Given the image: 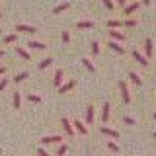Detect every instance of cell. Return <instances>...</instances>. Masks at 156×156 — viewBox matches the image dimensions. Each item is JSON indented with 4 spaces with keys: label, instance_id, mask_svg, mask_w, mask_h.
Here are the masks:
<instances>
[{
    "label": "cell",
    "instance_id": "1",
    "mask_svg": "<svg viewBox=\"0 0 156 156\" xmlns=\"http://www.w3.org/2000/svg\"><path fill=\"white\" fill-rule=\"evenodd\" d=\"M119 90H121V96H123V101H125V104H129V101H131V92L127 90L125 82H119Z\"/></svg>",
    "mask_w": 156,
    "mask_h": 156
},
{
    "label": "cell",
    "instance_id": "2",
    "mask_svg": "<svg viewBox=\"0 0 156 156\" xmlns=\"http://www.w3.org/2000/svg\"><path fill=\"white\" fill-rule=\"evenodd\" d=\"M61 125H62V129L66 131V135H68V136H72V135H74V127L70 125V121H68L66 117H62V119H61Z\"/></svg>",
    "mask_w": 156,
    "mask_h": 156
},
{
    "label": "cell",
    "instance_id": "3",
    "mask_svg": "<svg viewBox=\"0 0 156 156\" xmlns=\"http://www.w3.org/2000/svg\"><path fill=\"white\" fill-rule=\"evenodd\" d=\"M61 136L58 135H51V136H43L41 139V144H53V143H61Z\"/></svg>",
    "mask_w": 156,
    "mask_h": 156
},
{
    "label": "cell",
    "instance_id": "4",
    "mask_svg": "<svg viewBox=\"0 0 156 156\" xmlns=\"http://www.w3.org/2000/svg\"><path fill=\"white\" fill-rule=\"evenodd\" d=\"M74 86H76V80H70V82H66V84H61L58 86V94H66V92L72 90Z\"/></svg>",
    "mask_w": 156,
    "mask_h": 156
},
{
    "label": "cell",
    "instance_id": "5",
    "mask_svg": "<svg viewBox=\"0 0 156 156\" xmlns=\"http://www.w3.org/2000/svg\"><path fill=\"white\" fill-rule=\"evenodd\" d=\"M16 31H22V33H35L37 29L33 26H23V23H18L16 26Z\"/></svg>",
    "mask_w": 156,
    "mask_h": 156
},
{
    "label": "cell",
    "instance_id": "6",
    "mask_svg": "<svg viewBox=\"0 0 156 156\" xmlns=\"http://www.w3.org/2000/svg\"><path fill=\"white\" fill-rule=\"evenodd\" d=\"M109 47H111V51L117 53V55H123V53H125V49L121 47L119 41H115V39H111V41H109Z\"/></svg>",
    "mask_w": 156,
    "mask_h": 156
},
{
    "label": "cell",
    "instance_id": "7",
    "mask_svg": "<svg viewBox=\"0 0 156 156\" xmlns=\"http://www.w3.org/2000/svg\"><path fill=\"white\" fill-rule=\"evenodd\" d=\"M111 107H109V104H104V107H101V123H107L109 121V113H111Z\"/></svg>",
    "mask_w": 156,
    "mask_h": 156
},
{
    "label": "cell",
    "instance_id": "8",
    "mask_svg": "<svg viewBox=\"0 0 156 156\" xmlns=\"http://www.w3.org/2000/svg\"><path fill=\"white\" fill-rule=\"evenodd\" d=\"M133 57H135V61L139 62V65H143V66H148V58H146V57H143L139 51H133Z\"/></svg>",
    "mask_w": 156,
    "mask_h": 156
},
{
    "label": "cell",
    "instance_id": "9",
    "mask_svg": "<svg viewBox=\"0 0 156 156\" xmlns=\"http://www.w3.org/2000/svg\"><path fill=\"white\" fill-rule=\"evenodd\" d=\"M101 133L104 135H107V136H111V139H119V133H117L115 129H109V127H101Z\"/></svg>",
    "mask_w": 156,
    "mask_h": 156
},
{
    "label": "cell",
    "instance_id": "10",
    "mask_svg": "<svg viewBox=\"0 0 156 156\" xmlns=\"http://www.w3.org/2000/svg\"><path fill=\"white\" fill-rule=\"evenodd\" d=\"M62 74H65V72H62V70H61V68H58V70L55 72V78H53V84H55L57 88H58V86H61V84H62Z\"/></svg>",
    "mask_w": 156,
    "mask_h": 156
},
{
    "label": "cell",
    "instance_id": "11",
    "mask_svg": "<svg viewBox=\"0 0 156 156\" xmlns=\"http://www.w3.org/2000/svg\"><path fill=\"white\" fill-rule=\"evenodd\" d=\"M72 125H74V129H76L80 135H88V129H86V125H82V121H74Z\"/></svg>",
    "mask_w": 156,
    "mask_h": 156
},
{
    "label": "cell",
    "instance_id": "12",
    "mask_svg": "<svg viewBox=\"0 0 156 156\" xmlns=\"http://www.w3.org/2000/svg\"><path fill=\"white\" fill-rule=\"evenodd\" d=\"M109 35H111V39H115V41H123V39H125V33L117 31V29H111Z\"/></svg>",
    "mask_w": 156,
    "mask_h": 156
},
{
    "label": "cell",
    "instance_id": "13",
    "mask_svg": "<svg viewBox=\"0 0 156 156\" xmlns=\"http://www.w3.org/2000/svg\"><path fill=\"white\" fill-rule=\"evenodd\" d=\"M27 47L37 49V51H43V49H47V47H45V43H41V41H29V43H27Z\"/></svg>",
    "mask_w": 156,
    "mask_h": 156
},
{
    "label": "cell",
    "instance_id": "14",
    "mask_svg": "<svg viewBox=\"0 0 156 156\" xmlns=\"http://www.w3.org/2000/svg\"><path fill=\"white\" fill-rule=\"evenodd\" d=\"M136 8H139V2H133V4H129V6H125V16H129V14H135Z\"/></svg>",
    "mask_w": 156,
    "mask_h": 156
},
{
    "label": "cell",
    "instance_id": "15",
    "mask_svg": "<svg viewBox=\"0 0 156 156\" xmlns=\"http://www.w3.org/2000/svg\"><path fill=\"white\" fill-rule=\"evenodd\" d=\"M144 53H146V58L152 57V41H150V39L144 41Z\"/></svg>",
    "mask_w": 156,
    "mask_h": 156
},
{
    "label": "cell",
    "instance_id": "16",
    "mask_svg": "<svg viewBox=\"0 0 156 156\" xmlns=\"http://www.w3.org/2000/svg\"><path fill=\"white\" fill-rule=\"evenodd\" d=\"M92 121H94V107L88 105L86 107V123H92Z\"/></svg>",
    "mask_w": 156,
    "mask_h": 156
},
{
    "label": "cell",
    "instance_id": "17",
    "mask_svg": "<svg viewBox=\"0 0 156 156\" xmlns=\"http://www.w3.org/2000/svg\"><path fill=\"white\" fill-rule=\"evenodd\" d=\"M51 65H53V58H51V57L43 58V61L39 62V70H43V68H47V66H51Z\"/></svg>",
    "mask_w": 156,
    "mask_h": 156
},
{
    "label": "cell",
    "instance_id": "18",
    "mask_svg": "<svg viewBox=\"0 0 156 156\" xmlns=\"http://www.w3.org/2000/svg\"><path fill=\"white\" fill-rule=\"evenodd\" d=\"M22 107V96H20V92L14 94V109H20Z\"/></svg>",
    "mask_w": 156,
    "mask_h": 156
},
{
    "label": "cell",
    "instance_id": "19",
    "mask_svg": "<svg viewBox=\"0 0 156 156\" xmlns=\"http://www.w3.org/2000/svg\"><path fill=\"white\" fill-rule=\"evenodd\" d=\"M121 26H123V23H121L119 20H109V22H107V27H109V29H117Z\"/></svg>",
    "mask_w": 156,
    "mask_h": 156
},
{
    "label": "cell",
    "instance_id": "20",
    "mask_svg": "<svg viewBox=\"0 0 156 156\" xmlns=\"http://www.w3.org/2000/svg\"><path fill=\"white\" fill-rule=\"evenodd\" d=\"M94 22H78V29H92Z\"/></svg>",
    "mask_w": 156,
    "mask_h": 156
},
{
    "label": "cell",
    "instance_id": "21",
    "mask_svg": "<svg viewBox=\"0 0 156 156\" xmlns=\"http://www.w3.org/2000/svg\"><path fill=\"white\" fill-rule=\"evenodd\" d=\"M16 51H18V55L22 57V58H26V61H29V53H27L23 47H16Z\"/></svg>",
    "mask_w": 156,
    "mask_h": 156
},
{
    "label": "cell",
    "instance_id": "22",
    "mask_svg": "<svg viewBox=\"0 0 156 156\" xmlns=\"http://www.w3.org/2000/svg\"><path fill=\"white\" fill-rule=\"evenodd\" d=\"M68 6H70V4H68V2L61 4V6H57L55 10H53V14H62V12H65V10H68Z\"/></svg>",
    "mask_w": 156,
    "mask_h": 156
},
{
    "label": "cell",
    "instance_id": "23",
    "mask_svg": "<svg viewBox=\"0 0 156 156\" xmlns=\"http://www.w3.org/2000/svg\"><path fill=\"white\" fill-rule=\"evenodd\" d=\"M129 78H131V82H135V84H143V80H140V76L136 74V72H129Z\"/></svg>",
    "mask_w": 156,
    "mask_h": 156
},
{
    "label": "cell",
    "instance_id": "24",
    "mask_svg": "<svg viewBox=\"0 0 156 156\" xmlns=\"http://www.w3.org/2000/svg\"><path fill=\"white\" fill-rule=\"evenodd\" d=\"M82 65H84V66H86L90 72H94V70H96V68H94V65H92V61H88V58H82Z\"/></svg>",
    "mask_w": 156,
    "mask_h": 156
},
{
    "label": "cell",
    "instance_id": "25",
    "mask_svg": "<svg viewBox=\"0 0 156 156\" xmlns=\"http://www.w3.org/2000/svg\"><path fill=\"white\" fill-rule=\"evenodd\" d=\"M27 76H29L27 72H20V74H16V78H14V82H23Z\"/></svg>",
    "mask_w": 156,
    "mask_h": 156
},
{
    "label": "cell",
    "instance_id": "26",
    "mask_svg": "<svg viewBox=\"0 0 156 156\" xmlns=\"http://www.w3.org/2000/svg\"><path fill=\"white\" fill-rule=\"evenodd\" d=\"M107 148L109 150H113V152H119V146H117L113 140H109V143H107Z\"/></svg>",
    "mask_w": 156,
    "mask_h": 156
},
{
    "label": "cell",
    "instance_id": "27",
    "mask_svg": "<svg viewBox=\"0 0 156 156\" xmlns=\"http://www.w3.org/2000/svg\"><path fill=\"white\" fill-rule=\"evenodd\" d=\"M27 100H29V101H33V104H39V101H41V98L35 96V94H29V96H27Z\"/></svg>",
    "mask_w": 156,
    "mask_h": 156
},
{
    "label": "cell",
    "instance_id": "28",
    "mask_svg": "<svg viewBox=\"0 0 156 156\" xmlns=\"http://www.w3.org/2000/svg\"><path fill=\"white\" fill-rule=\"evenodd\" d=\"M65 154H66V144H61L57 150V156H65Z\"/></svg>",
    "mask_w": 156,
    "mask_h": 156
},
{
    "label": "cell",
    "instance_id": "29",
    "mask_svg": "<svg viewBox=\"0 0 156 156\" xmlns=\"http://www.w3.org/2000/svg\"><path fill=\"white\" fill-rule=\"evenodd\" d=\"M92 53H94V55H98V53H100V43H98V41L92 43Z\"/></svg>",
    "mask_w": 156,
    "mask_h": 156
},
{
    "label": "cell",
    "instance_id": "30",
    "mask_svg": "<svg viewBox=\"0 0 156 156\" xmlns=\"http://www.w3.org/2000/svg\"><path fill=\"white\" fill-rule=\"evenodd\" d=\"M14 41H16V35H14V33H10V35L4 37V43H14Z\"/></svg>",
    "mask_w": 156,
    "mask_h": 156
},
{
    "label": "cell",
    "instance_id": "31",
    "mask_svg": "<svg viewBox=\"0 0 156 156\" xmlns=\"http://www.w3.org/2000/svg\"><path fill=\"white\" fill-rule=\"evenodd\" d=\"M6 86H8V78H2V80H0V92L6 90Z\"/></svg>",
    "mask_w": 156,
    "mask_h": 156
},
{
    "label": "cell",
    "instance_id": "32",
    "mask_svg": "<svg viewBox=\"0 0 156 156\" xmlns=\"http://www.w3.org/2000/svg\"><path fill=\"white\" fill-rule=\"evenodd\" d=\"M123 26H125V27H135L136 22H135V20H127V22H123Z\"/></svg>",
    "mask_w": 156,
    "mask_h": 156
},
{
    "label": "cell",
    "instance_id": "33",
    "mask_svg": "<svg viewBox=\"0 0 156 156\" xmlns=\"http://www.w3.org/2000/svg\"><path fill=\"white\" fill-rule=\"evenodd\" d=\"M104 6L107 10H113V2H111V0H104Z\"/></svg>",
    "mask_w": 156,
    "mask_h": 156
},
{
    "label": "cell",
    "instance_id": "34",
    "mask_svg": "<svg viewBox=\"0 0 156 156\" xmlns=\"http://www.w3.org/2000/svg\"><path fill=\"white\" fill-rule=\"evenodd\" d=\"M62 41H65V43L70 41V33H68V31H62Z\"/></svg>",
    "mask_w": 156,
    "mask_h": 156
},
{
    "label": "cell",
    "instance_id": "35",
    "mask_svg": "<svg viewBox=\"0 0 156 156\" xmlns=\"http://www.w3.org/2000/svg\"><path fill=\"white\" fill-rule=\"evenodd\" d=\"M37 154H39V156H51V154H49L45 148H39V150H37Z\"/></svg>",
    "mask_w": 156,
    "mask_h": 156
},
{
    "label": "cell",
    "instance_id": "36",
    "mask_svg": "<svg viewBox=\"0 0 156 156\" xmlns=\"http://www.w3.org/2000/svg\"><path fill=\"white\" fill-rule=\"evenodd\" d=\"M123 121H125V123H127V125H135V119H133V117H125V119H123Z\"/></svg>",
    "mask_w": 156,
    "mask_h": 156
},
{
    "label": "cell",
    "instance_id": "37",
    "mask_svg": "<svg viewBox=\"0 0 156 156\" xmlns=\"http://www.w3.org/2000/svg\"><path fill=\"white\" fill-rule=\"evenodd\" d=\"M117 4H121V6H125V4H127V0H117Z\"/></svg>",
    "mask_w": 156,
    "mask_h": 156
},
{
    "label": "cell",
    "instance_id": "38",
    "mask_svg": "<svg viewBox=\"0 0 156 156\" xmlns=\"http://www.w3.org/2000/svg\"><path fill=\"white\" fill-rule=\"evenodd\" d=\"M4 72H6V68H4V66H0V76H2Z\"/></svg>",
    "mask_w": 156,
    "mask_h": 156
},
{
    "label": "cell",
    "instance_id": "39",
    "mask_svg": "<svg viewBox=\"0 0 156 156\" xmlns=\"http://www.w3.org/2000/svg\"><path fill=\"white\" fill-rule=\"evenodd\" d=\"M143 2H144V6H148V4L152 2V0H143Z\"/></svg>",
    "mask_w": 156,
    "mask_h": 156
},
{
    "label": "cell",
    "instance_id": "40",
    "mask_svg": "<svg viewBox=\"0 0 156 156\" xmlns=\"http://www.w3.org/2000/svg\"><path fill=\"white\" fill-rule=\"evenodd\" d=\"M2 55H4V51H2V49H0V57H2Z\"/></svg>",
    "mask_w": 156,
    "mask_h": 156
},
{
    "label": "cell",
    "instance_id": "41",
    "mask_svg": "<svg viewBox=\"0 0 156 156\" xmlns=\"http://www.w3.org/2000/svg\"><path fill=\"white\" fill-rule=\"evenodd\" d=\"M154 119H156V113H154Z\"/></svg>",
    "mask_w": 156,
    "mask_h": 156
},
{
    "label": "cell",
    "instance_id": "42",
    "mask_svg": "<svg viewBox=\"0 0 156 156\" xmlns=\"http://www.w3.org/2000/svg\"><path fill=\"white\" fill-rule=\"evenodd\" d=\"M154 139H156V133H154Z\"/></svg>",
    "mask_w": 156,
    "mask_h": 156
},
{
    "label": "cell",
    "instance_id": "43",
    "mask_svg": "<svg viewBox=\"0 0 156 156\" xmlns=\"http://www.w3.org/2000/svg\"><path fill=\"white\" fill-rule=\"evenodd\" d=\"M0 18H2V14H0Z\"/></svg>",
    "mask_w": 156,
    "mask_h": 156
},
{
    "label": "cell",
    "instance_id": "44",
    "mask_svg": "<svg viewBox=\"0 0 156 156\" xmlns=\"http://www.w3.org/2000/svg\"><path fill=\"white\" fill-rule=\"evenodd\" d=\"M0 152H2V150H0Z\"/></svg>",
    "mask_w": 156,
    "mask_h": 156
}]
</instances>
